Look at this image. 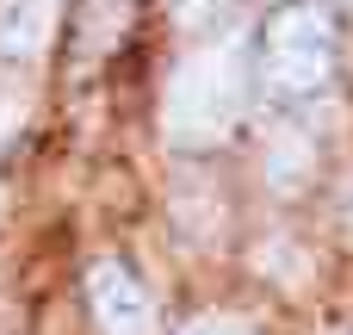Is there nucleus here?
Returning a JSON list of instances; mask_svg holds the SVG:
<instances>
[{
  "instance_id": "4",
  "label": "nucleus",
  "mask_w": 353,
  "mask_h": 335,
  "mask_svg": "<svg viewBox=\"0 0 353 335\" xmlns=\"http://www.w3.org/2000/svg\"><path fill=\"white\" fill-rule=\"evenodd\" d=\"M62 0H0V50L6 56H37L56 37Z\"/></svg>"
},
{
  "instance_id": "2",
  "label": "nucleus",
  "mask_w": 353,
  "mask_h": 335,
  "mask_svg": "<svg viewBox=\"0 0 353 335\" xmlns=\"http://www.w3.org/2000/svg\"><path fill=\"white\" fill-rule=\"evenodd\" d=\"M329 68H335V25H329V12L310 6V0L279 6L267 19V81H273V93L304 99V93H316L329 81Z\"/></svg>"
},
{
  "instance_id": "1",
  "label": "nucleus",
  "mask_w": 353,
  "mask_h": 335,
  "mask_svg": "<svg viewBox=\"0 0 353 335\" xmlns=\"http://www.w3.org/2000/svg\"><path fill=\"white\" fill-rule=\"evenodd\" d=\"M242 106H248V56L242 44H211L174 68L161 124L180 149H211L236 131Z\"/></svg>"
},
{
  "instance_id": "3",
  "label": "nucleus",
  "mask_w": 353,
  "mask_h": 335,
  "mask_svg": "<svg viewBox=\"0 0 353 335\" xmlns=\"http://www.w3.org/2000/svg\"><path fill=\"white\" fill-rule=\"evenodd\" d=\"M87 305H93V323L105 335H155V298H149V286L130 267H118V261H93Z\"/></svg>"
},
{
  "instance_id": "6",
  "label": "nucleus",
  "mask_w": 353,
  "mask_h": 335,
  "mask_svg": "<svg viewBox=\"0 0 353 335\" xmlns=\"http://www.w3.org/2000/svg\"><path fill=\"white\" fill-rule=\"evenodd\" d=\"M180 335H248V323H242V317H217V311H211V317H192Z\"/></svg>"
},
{
  "instance_id": "5",
  "label": "nucleus",
  "mask_w": 353,
  "mask_h": 335,
  "mask_svg": "<svg viewBox=\"0 0 353 335\" xmlns=\"http://www.w3.org/2000/svg\"><path fill=\"white\" fill-rule=\"evenodd\" d=\"M223 6H230V0H174V19H180L186 31H211V25L223 19Z\"/></svg>"
}]
</instances>
